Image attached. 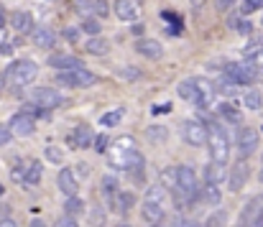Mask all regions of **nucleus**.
I'll return each instance as SVG.
<instances>
[{
  "label": "nucleus",
  "mask_w": 263,
  "mask_h": 227,
  "mask_svg": "<svg viewBox=\"0 0 263 227\" xmlns=\"http://www.w3.org/2000/svg\"><path fill=\"white\" fill-rule=\"evenodd\" d=\"M54 227H79V225H77V220H74V217H69V215H61V217L54 222Z\"/></svg>",
  "instance_id": "nucleus-38"
},
{
  "label": "nucleus",
  "mask_w": 263,
  "mask_h": 227,
  "mask_svg": "<svg viewBox=\"0 0 263 227\" xmlns=\"http://www.w3.org/2000/svg\"><path fill=\"white\" fill-rule=\"evenodd\" d=\"M251 176V169L246 164V158H240V161L230 169V176H228V184H230V192H240L246 187V181Z\"/></svg>",
  "instance_id": "nucleus-12"
},
{
  "label": "nucleus",
  "mask_w": 263,
  "mask_h": 227,
  "mask_svg": "<svg viewBox=\"0 0 263 227\" xmlns=\"http://www.w3.org/2000/svg\"><path fill=\"white\" fill-rule=\"evenodd\" d=\"M95 151L97 153H107V135L105 133H100L97 138H95Z\"/></svg>",
  "instance_id": "nucleus-39"
},
{
  "label": "nucleus",
  "mask_w": 263,
  "mask_h": 227,
  "mask_svg": "<svg viewBox=\"0 0 263 227\" xmlns=\"http://www.w3.org/2000/svg\"><path fill=\"white\" fill-rule=\"evenodd\" d=\"M153 115H166V112H171V102H164V105H153L151 107Z\"/></svg>",
  "instance_id": "nucleus-43"
},
{
  "label": "nucleus",
  "mask_w": 263,
  "mask_h": 227,
  "mask_svg": "<svg viewBox=\"0 0 263 227\" xmlns=\"http://www.w3.org/2000/svg\"><path fill=\"white\" fill-rule=\"evenodd\" d=\"M64 38L74 43V41L79 38V28H64Z\"/></svg>",
  "instance_id": "nucleus-46"
},
{
  "label": "nucleus",
  "mask_w": 263,
  "mask_h": 227,
  "mask_svg": "<svg viewBox=\"0 0 263 227\" xmlns=\"http://www.w3.org/2000/svg\"><path fill=\"white\" fill-rule=\"evenodd\" d=\"M228 179V174H225V166L223 164H215V161H210L207 166H205V181L207 184H220V181H225Z\"/></svg>",
  "instance_id": "nucleus-21"
},
{
  "label": "nucleus",
  "mask_w": 263,
  "mask_h": 227,
  "mask_svg": "<svg viewBox=\"0 0 263 227\" xmlns=\"http://www.w3.org/2000/svg\"><path fill=\"white\" fill-rule=\"evenodd\" d=\"M43 176V164L41 161H28V171H26V184L36 187Z\"/></svg>",
  "instance_id": "nucleus-27"
},
{
  "label": "nucleus",
  "mask_w": 263,
  "mask_h": 227,
  "mask_svg": "<svg viewBox=\"0 0 263 227\" xmlns=\"http://www.w3.org/2000/svg\"><path fill=\"white\" fill-rule=\"evenodd\" d=\"M189 5H194V8H202V5H205V0H189Z\"/></svg>",
  "instance_id": "nucleus-54"
},
{
  "label": "nucleus",
  "mask_w": 263,
  "mask_h": 227,
  "mask_svg": "<svg viewBox=\"0 0 263 227\" xmlns=\"http://www.w3.org/2000/svg\"><path fill=\"white\" fill-rule=\"evenodd\" d=\"M107 10H110V5H107V0H95V8H92V13H95L97 18H105V15H107Z\"/></svg>",
  "instance_id": "nucleus-36"
},
{
  "label": "nucleus",
  "mask_w": 263,
  "mask_h": 227,
  "mask_svg": "<svg viewBox=\"0 0 263 227\" xmlns=\"http://www.w3.org/2000/svg\"><path fill=\"white\" fill-rule=\"evenodd\" d=\"M120 118H123V110H113V112H105V115L100 118V123H102L105 128H110V125H118Z\"/></svg>",
  "instance_id": "nucleus-32"
},
{
  "label": "nucleus",
  "mask_w": 263,
  "mask_h": 227,
  "mask_svg": "<svg viewBox=\"0 0 263 227\" xmlns=\"http://www.w3.org/2000/svg\"><path fill=\"white\" fill-rule=\"evenodd\" d=\"M263 8V0H246V10L253 13V10H261Z\"/></svg>",
  "instance_id": "nucleus-45"
},
{
  "label": "nucleus",
  "mask_w": 263,
  "mask_h": 227,
  "mask_svg": "<svg viewBox=\"0 0 263 227\" xmlns=\"http://www.w3.org/2000/svg\"><path fill=\"white\" fill-rule=\"evenodd\" d=\"M233 5H235V0H217V8H220V10H228Z\"/></svg>",
  "instance_id": "nucleus-49"
},
{
  "label": "nucleus",
  "mask_w": 263,
  "mask_h": 227,
  "mask_svg": "<svg viewBox=\"0 0 263 227\" xmlns=\"http://www.w3.org/2000/svg\"><path fill=\"white\" fill-rule=\"evenodd\" d=\"M0 54H3V56H10V54H13V46H10V43H3V46H0Z\"/></svg>",
  "instance_id": "nucleus-50"
},
{
  "label": "nucleus",
  "mask_w": 263,
  "mask_h": 227,
  "mask_svg": "<svg viewBox=\"0 0 263 227\" xmlns=\"http://www.w3.org/2000/svg\"><path fill=\"white\" fill-rule=\"evenodd\" d=\"M0 31H5V15L0 13Z\"/></svg>",
  "instance_id": "nucleus-55"
},
{
  "label": "nucleus",
  "mask_w": 263,
  "mask_h": 227,
  "mask_svg": "<svg viewBox=\"0 0 263 227\" xmlns=\"http://www.w3.org/2000/svg\"><path fill=\"white\" fill-rule=\"evenodd\" d=\"M115 15L120 20H136L141 15V3L138 0H115Z\"/></svg>",
  "instance_id": "nucleus-15"
},
{
  "label": "nucleus",
  "mask_w": 263,
  "mask_h": 227,
  "mask_svg": "<svg viewBox=\"0 0 263 227\" xmlns=\"http://www.w3.org/2000/svg\"><path fill=\"white\" fill-rule=\"evenodd\" d=\"M79 28H82V31H84L87 36H90V38H95V36H100V31H102V26L97 23V20H95V18H84V20H82V26H79Z\"/></svg>",
  "instance_id": "nucleus-31"
},
{
  "label": "nucleus",
  "mask_w": 263,
  "mask_h": 227,
  "mask_svg": "<svg viewBox=\"0 0 263 227\" xmlns=\"http://www.w3.org/2000/svg\"><path fill=\"white\" fill-rule=\"evenodd\" d=\"M261 181H263V171H261Z\"/></svg>",
  "instance_id": "nucleus-58"
},
{
  "label": "nucleus",
  "mask_w": 263,
  "mask_h": 227,
  "mask_svg": "<svg viewBox=\"0 0 263 227\" xmlns=\"http://www.w3.org/2000/svg\"><path fill=\"white\" fill-rule=\"evenodd\" d=\"M46 161H51V164H61V161H64V151L56 148V146H46Z\"/></svg>",
  "instance_id": "nucleus-33"
},
{
  "label": "nucleus",
  "mask_w": 263,
  "mask_h": 227,
  "mask_svg": "<svg viewBox=\"0 0 263 227\" xmlns=\"http://www.w3.org/2000/svg\"><path fill=\"white\" fill-rule=\"evenodd\" d=\"M182 138H184L189 146H207L210 130H207V125L197 123V120H184V123H182Z\"/></svg>",
  "instance_id": "nucleus-8"
},
{
  "label": "nucleus",
  "mask_w": 263,
  "mask_h": 227,
  "mask_svg": "<svg viewBox=\"0 0 263 227\" xmlns=\"http://www.w3.org/2000/svg\"><path fill=\"white\" fill-rule=\"evenodd\" d=\"M118 227H130V225H118Z\"/></svg>",
  "instance_id": "nucleus-57"
},
{
  "label": "nucleus",
  "mask_w": 263,
  "mask_h": 227,
  "mask_svg": "<svg viewBox=\"0 0 263 227\" xmlns=\"http://www.w3.org/2000/svg\"><path fill=\"white\" fill-rule=\"evenodd\" d=\"M100 192H102V199L107 202V207L113 210V207H115V199H118V194H120L115 174H105V176H102V181H100Z\"/></svg>",
  "instance_id": "nucleus-13"
},
{
  "label": "nucleus",
  "mask_w": 263,
  "mask_h": 227,
  "mask_svg": "<svg viewBox=\"0 0 263 227\" xmlns=\"http://www.w3.org/2000/svg\"><path fill=\"white\" fill-rule=\"evenodd\" d=\"M166 197H169V192H166V187H164V184H153V187H148V189H146L143 202L161 204V207H166Z\"/></svg>",
  "instance_id": "nucleus-22"
},
{
  "label": "nucleus",
  "mask_w": 263,
  "mask_h": 227,
  "mask_svg": "<svg viewBox=\"0 0 263 227\" xmlns=\"http://www.w3.org/2000/svg\"><path fill=\"white\" fill-rule=\"evenodd\" d=\"M233 26L238 28V33H243V36H248L251 28H253V23H248V20H238V18H233Z\"/></svg>",
  "instance_id": "nucleus-37"
},
{
  "label": "nucleus",
  "mask_w": 263,
  "mask_h": 227,
  "mask_svg": "<svg viewBox=\"0 0 263 227\" xmlns=\"http://www.w3.org/2000/svg\"><path fill=\"white\" fill-rule=\"evenodd\" d=\"M92 8H95V0H77V10H79V13H87V15H90Z\"/></svg>",
  "instance_id": "nucleus-40"
},
{
  "label": "nucleus",
  "mask_w": 263,
  "mask_h": 227,
  "mask_svg": "<svg viewBox=\"0 0 263 227\" xmlns=\"http://www.w3.org/2000/svg\"><path fill=\"white\" fill-rule=\"evenodd\" d=\"M141 217H143V222H146L148 227H156V225L164 222V217H166V207H161V204L143 202V212H141Z\"/></svg>",
  "instance_id": "nucleus-18"
},
{
  "label": "nucleus",
  "mask_w": 263,
  "mask_h": 227,
  "mask_svg": "<svg viewBox=\"0 0 263 227\" xmlns=\"http://www.w3.org/2000/svg\"><path fill=\"white\" fill-rule=\"evenodd\" d=\"M177 92L182 100L197 105V107H207L215 97V84L205 77H189V79H182Z\"/></svg>",
  "instance_id": "nucleus-1"
},
{
  "label": "nucleus",
  "mask_w": 263,
  "mask_h": 227,
  "mask_svg": "<svg viewBox=\"0 0 263 227\" xmlns=\"http://www.w3.org/2000/svg\"><path fill=\"white\" fill-rule=\"evenodd\" d=\"M243 105H246L251 112H258V110H261V105H263V97H261V92H256V89H251V92H246V97H243Z\"/></svg>",
  "instance_id": "nucleus-30"
},
{
  "label": "nucleus",
  "mask_w": 263,
  "mask_h": 227,
  "mask_svg": "<svg viewBox=\"0 0 263 227\" xmlns=\"http://www.w3.org/2000/svg\"><path fill=\"white\" fill-rule=\"evenodd\" d=\"M56 82H59L61 87L77 89V87H90V84H95L97 77H95L90 69H74V72H59V74H56Z\"/></svg>",
  "instance_id": "nucleus-7"
},
{
  "label": "nucleus",
  "mask_w": 263,
  "mask_h": 227,
  "mask_svg": "<svg viewBox=\"0 0 263 227\" xmlns=\"http://www.w3.org/2000/svg\"><path fill=\"white\" fill-rule=\"evenodd\" d=\"M202 199H205L207 204H212V207H217V204L223 202V192L217 189L215 184H205V189H202Z\"/></svg>",
  "instance_id": "nucleus-29"
},
{
  "label": "nucleus",
  "mask_w": 263,
  "mask_h": 227,
  "mask_svg": "<svg viewBox=\"0 0 263 227\" xmlns=\"http://www.w3.org/2000/svg\"><path fill=\"white\" fill-rule=\"evenodd\" d=\"M90 143H92V128H90V125H79L77 130H72L69 146H74V148H87Z\"/></svg>",
  "instance_id": "nucleus-20"
},
{
  "label": "nucleus",
  "mask_w": 263,
  "mask_h": 227,
  "mask_svg": "<svg viewBox=\"0 0 263 227\" xmlns=\"http://www.w3.org/2000/svg\"><path fill=\"white\" fill-rule=\"evenodd\" d=\"M23 171H26V169L15 166V169H13V174H10V176H13V181H18V184H26V174H23Z\"/></svg>",
  "instance_id": "nucleus-44"
},
{
  "label": "nucleus",
  "mask_w": 263,
  "mask_h": 227,
  "mask_svg": "<svg viewBox=\"0 0 263 227\" xmlns=\"http://www.w3.org/2000/svg\"><path fill=\"white\" fill-rule=\"evenodd\" d=\"M238 227H263V194L251 197V202L240 212V225Z\"/></svg>",
  "instance_id": "nucleus-5"
},
{
  "label": "nucleus",
  "mask_w": 263,
  "mask_h": 227,
  "mask_svg": "<svg viewBox=\"0 0 263 227\" xmlns=\"http://www.w3.org/2000/svg\"><path fill=\"white\" fill-rule=\"evenodd\" d=\"M38 77V64L31 61V59H18L8 66V72L3 74V79L10 84V87H26L31 84L33 79Z\"/></svg>",
  "instance_id": "nucleus-3"
},
{
  "label": "nucleus",
  "mask_w": 263,
  "mask_h": 227,
  "mask_svg": "<svg viewBox=\"0 0 263 227\" xmlns=\"http://www.w3.org/2000/svg\"><path fill=\"white\" fill-rule=\"evenodd\" d=\"M0 197H3V184H0Z\"/></svg>",
  "instance_id": "nucleus-56"
},
{
  "label": "nucleus",
  "mask_w": 263,
  "mask_h": 227,
  "mask_svg": "<svg viewBox=\"0 0 263 227\" xmlns=\"http://www.w3.org/2000/svg\"><path fill=\"white\" fill-rule=\"evenodd\" d=\"M205 227H225V212H212Z\"/></svg>",
  "instance_id": "nucleus-35"
},
{
  "label": "nucleus",
  "mask_w": 263,
  "mask_h": 227,
  "mask_svg": "<svg viewBox=\"0 0 263 227\" xmlns=\"http://www.w3.org/2000/svg\"><path fill=\"white\" fill-rule=\"evenodd\" d=\"M217 112H220L223 120H228V123H233V125H240V123H243V115H240V112H238L233 105H228V102L217 107Z\"/></svg>",
  "instance_id": "nucleus-26"
},
{
  "label": "nucleus",
  "mask_w": 263,
  "mask_h": 227,
  "mask_svg": "<svg viewBox=\"0 0 263 227\" xmlns=\"http://www.w3.org/2000/svg\"><path fill=\"white\" fill-rule=\"evenodd\" d=\"M256 148H258V130L240 128L238 130V153L243 156V158H248V156L256 153Z\"/></svg>",
  "instance_id": "nucleus-9"
},
{
  "label": "nucleus",
  "mask_w": 263,
  "mask_h": 227,
  "mask_svg": "<svg viewBox=\"0 0 263 227\" xmlns=\"http://www.w3.org/2000/svg\"><path fill=\"white\" fill-rule=\"evenodd\" d=\"M28 102L41 107V110H54L64 102V97L56 92V89H49V87H36L28 92Z\"/></svg>",
  "instance_id": "nucleus-6"
},
{
  "label": "nucleus",
  "mask_w": 263,
  "mask_h": 227,
  "mask_svg": "<svg viewBox=\"0 0 263 227\" xmlns=\"http://www.w3.org/2000/svg\"><path fill=\"white\" fill-rule=\"evenodd\" d=\"M8 128L13 130V135H18V138H28V135L36 133V123H33L31 115H26V112H15L8 123Z\"/></svg>",
  "instance_id": "nucleus-10"
},
{
  "label": "nucleus",
  "mask_w": 263,
  "mask_h": 227,
  "mask_svg": "<svg viewBox=\"0 0 263 227\" xmlns=\"http://www.w3.org/2000/svg\"><path fill=\"white\" fill-rule=\"evenodd\" d=\"M148 130H151V138H156V141H161L164 135H166V128H159V125L156 128H148Z\"/></svg>",
  "instance_id": "nucleus-47"
},
{
  "label": "nucleus",
  "mask_w": 263,
  "mask_h": 227,
  "mask_svg": "<svg viewBox=\"0 0 263 227\" xmlns=\"http://www.w3.org/2000/svg\"><path fill=\"white\" fill-rule=\"evenodd\" d=\"M28 227H46V222L36 217V220H31V225H28Z\"/></svg>",
  "instance_id": "nucleus-52"
},
{
  "label": "nucleus",
  "mask_w": 263,
  "mask_h": 227,
  "mask_svg": "<svg viewBox=\"0 0 263 227\" xmlns=\"http://www.w3.org/2000/svg\"><path fill=\"white\" fill-rule=\"evenodd\" d=\"M161 184L166 187V189H177L179 187V169H174V166H166L164 171H161Z\"/></svg>",
  "instance_id": "nucleus-25"
},
{
  "label": "nucleus",
  "mask_w": 263,
  "mask_h": 227,
  "mask_svg": "<svg viewBox=\"0 0 263 227\" xmlns=\"http://www.w3.org/2000/svg\"><path fill=\"white\" fill-rule=\"evenodd\" d=\"M133 204H136V194H133V192H120L118 199H115L113 212H115V215H125V212L133 210Z\"/></svg>",
  "instance_id": "nucleus-24"
},
{
  "label": "nucleus",
  "mask_w": 263,
  "mask_h": 227,
  "mask_svg": "<svg viewBox=\"0 0 263 227\" xmlns=\"http://www.w3.org/2000/svg\"><path fill=\"white\" fill-rule=\"evenodd\" d=\"M51 69H59V72H74V69H84V64L79 56H72V54H54L49 56L46 61Z\"/></svg>",
  "instance_id": "nucleus-11"
},
{
  "label": "nucleus",
  "mask_w": 263,
  "mask_h": 227,
  "mask_svg": "<svg viewBox=\"0 0 263 227\" xmlns=\"http://www.w3.org/2000/svg\"><path fill=\"white\" fill-rule=\"evenodd\" d=\"M56 184H59V189L64 192V197H77V192H79V179L74 176V171H69V169H64V171H59V176H56Z\"/></svg>",
  "instance_id": "nucleus-14"
},
{
  "label": "nucleus",
  "mask_w": 263,
  "mask_h": 227,
  "mask_svg": "<svg viewBox=\"0 0 263 227\" xmlns=\"http://www.w3.org/2000/svg\"><path fill=\"white\" fill-rule=\"evenodd\" d=\"M182 227H202V225L197 222V220H184V222H182Z\"/></svg>",
  "instance_id": "nucleus-51"
},
{
  "label": "nucleus",
  "mask_w": 263,
  "mask_h": 227,
  "mask_svg": "<svg viewBox=\"0 0 263 227\" xmlns=\"http://www.w3.org/2000/svg\"><path fill=\"white\" fill-rule=\"evenodd\" d=\"M207 130H210V141H207V148H210V161L215 164H223L228 161L230 156V141H228V130L217 123H207Z\"/></svg>",
  "instance_id": "nucleus-2"
},
{
  "label": "nucleus",
  "mask_w": 263,
  "mask_h": 227,
  "mask_svg": "<svg viewBox=\"0 0 263 227\" xmlns=\"http://www.w3.org/2000/svg\"><path fill=\"white\" fill-rule=\"evenodd\" d=\"M74 171H77V174H74L77 179H90V166H87L84 161H82V164H77V169H74Z\"/></svg>",
  "instance_id": "nucleus-42"
},
{
  "label": "nucleus",
  "mask_w": 263,
  "mask_h": 227,
  "mask_svg": "<svg viewBox=\"0 0 263 227\" xmlns=\"http://www.w3.org/2000/svg\"><path fill=\"white\" fill-rule=\"evenodd\" d=\"M225 77L230 79V82H235V84H251V82H256V77H258V66L253 64V61H238V64H228L225 66Z\"/></svg>",
  "instance_id": "nucleus-4"
},
{
  "label": "nucleus",
  "mask_w": 263,
  "mask_h": 227,
  "mask_svg": "<svg viewBox=\"0 0 263 227\" xmlns=\"http://www.w3.org/2000/svg\"><path fill=\"white\" fill-rule=\"evenodd\" d=\"M118 77L120 79H128V82H133L141 77V69H136V66H123V69H118Z\"/></svg>",
  "instance_id": "nucleus-34"
},
{
  "label": "nucleus",
  "mask_w": 263,
  "mask_h": 227,
  "mask_svg": "<svg viewBox=\"0 0 263 227\" xmlns=\"http://www.w3.org/2000/svg\"><path fill=\"white\" fill-rule=\"evenodd\" d=\"M64 212L77 220L79 215H84V202H82L79 197H69L67 202H64Z\"/></svg>",
  "instance_id": "nucleus-28"
},
{
  "label": "nucleus",
  "mask_w": 263,
  "mask_h": 227,
  "mask_svg": "<svg viewBox=\"0 0 263 227\" xmlns=\"http://www.w3.org/2000/svg\"><path fill=\"white\" fill-rule=\"evenodd\" d=\"M136 51H138L141 56L151 59V61H159V59L164 56V49H161V43H159L156 38H141V41L136 43Z\"/></svg>",
  "instance_id": "nucleus-16"
},
{
  "label": "nucleus",
  "mask_w": 263,
  "mask_h": 227,
  "mask_svg": "<svg viewBox=\"0 0 263 227\" xmlns=\"http://www.w3.org/2000/svg\"><path fill=\"white\" fill-rule=\"evenodd\" d=\"M31 36H33V43H36L38 49H43V51H46V49H54V43H56V33H54L51 28H46V26L36 28Z\"/></svg>",
  "instance_id": "nucleus-19"
},
{
  "label": "nucleus",
  "mask_w": 263,
  "mask_h": 227,
  "mask_svg": "<svg viewBox=\"0 0 263 227\" xmlns=\"http://www.w3.org/2000/svg\"><path fill=\"white\" fill-rule=\"evenodd\" d=\"M10 26L18 31V33H33L36 26H33V15L28 10H13L10 13Z\"/></svg>",
  "instance_id": "nucleus-17"
},
{
  "label": "nucleus",
  "mask_w": 263,
  "mask_h": 227,
  "mask_svg": "<svg viewBox=\"0 0 263 227\" xmlns=\"http://www.w3.org/2000/svg\"><path fill=\"white\" fill-rule=\"evenodd\" d=\"M10 138H13V130L8 125H0V146H8Z\"/></svg>",
  "instance_id": "nucleus-41"
},
{
  "label": "nucleus",
  "mask_w": 263,
  "mask_h": 227,
  "mask_svg": "<svg viewBox=\"0 0 263 227\" xmlns=\"http://www.w3.org/2000/svg\"><path fill=\"white\" fill-rule=\"evenodd\" d=\"M130 31H133L136 36H141V33H143V26H141V23H136V26H133V28H130Z\"/></svg>",
  "instance_id": "nucleus-53"
},
{
  "label": "nucleus",
  "mask_w": 263,
  "mask_h": 227,
  "mask_svg": "<svg viewBox=\"0 0 263 227\" xmlns=\"http://www.w3.org/2000/svg\"><path fill=\"white\" fill-rule=\"evenodd\" d=\"M84 51H87V54H92V56H102V54L110 51V43H107L102 36H95V38H87Z\"/></svg>",
  "instance_id": "nucleus-23"
},
{
  "label": "nucleus",
  "mask_w": 263,
  "mask_h": 227,
  "mask_svg": "<svg viewBox=\"0 0 263 227\" xmlns=\"http://www.w3.org/2000/svg\"><path fill=\"white\" fill-rule=\"evenodd\" d=\"M0 227H18V222L13 217H0Z\"/></svg>",
  "instance_id": "nucleus-48"
}]
</instances>
